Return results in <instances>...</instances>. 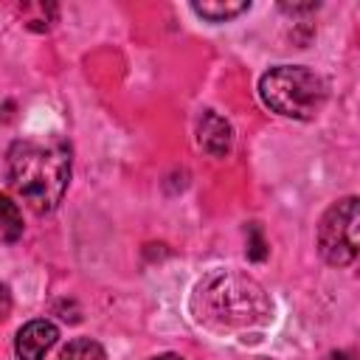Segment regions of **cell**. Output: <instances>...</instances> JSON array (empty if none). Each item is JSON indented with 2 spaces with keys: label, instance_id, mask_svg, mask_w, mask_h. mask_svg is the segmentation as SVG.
<instances>
[{
  "label": "cell",
  "instance_id": "1",
  "mask_svg": "<svg viewBox=\"0 0 360 360\" xmlns=\"http://www.w3.org/2000/svg\"><path fill=\"white\" fill-rule=\"evenodd\" d=\"M8 183L34 214H51L70 183V146L59 138H22L8 146Z\"/></svg>",
  "mask_w": 360,
  "mask_h": 360
},
{
  "label": "cell",
  "instance_id": "2",
  "mask_svg": "<svg viewBox=\"0 0 360 360\" xmlns=\"http://www.w3.org/2000/svg\"><path fill=\"white\" fill-rule=\"evenodd\" d=\"M194 312L200 323L214 329H250L262 326L273 315V304L264 290L233 270L205 276L194 290Z\"/></svg>",
  "mask_w": 360,
  "mask_h": 360
},
{
  "label": "cell",
  "instance_id": "3",
  "mask_svg": "<svg viewBox=\"0 0 360 360\" xmlns=\"http://www.w3.org/2000/svg\"><path fill=\"white\" fill-rule=\"evenodd\" d=\"M259 96L273 112L284 118L309 121L323 110L329 87L321 73L304 65H278L262 76Z\"/></svg>",
  "mask_w": 360,
  "mask_h": 360
},
{
  "label": "cell",
  "instance_id": "4",
  "mask_svg": "<svg viewBox=\"0 0 360 360\" xmlns=\"http://www.w3.org/2000/svg\"><path fill=\"white\" fill-rule=\"evenodd\" d=\"M357 197H343L332 202L318 222V250L326 264L346 267L357 259Z\"/></svg>",
  "mask_w": 360,
  "mask_h": 360
},
{
  "label": "cell",
  "instance_id": "5",
  "mask_svg": "<svg viewBox=\"0 0 360 360\" xmlns=\"http://www.w3.org/2000/svg\"><path fill=\"white\" fill-rule=\"evenodd\" d=\"M59 340V329L45 321V318H37V321H28L20 332H17V340H14V352L20 360H42L51 346Z\"/></svg>",
  "mask_w": 360,
  "mask_h": 360
},
{
  "label": "cell",
  "instance_id": "6",
  "mask_svg": "<svg viewBox=\"0 0 360 360\" xmlns=\"http://www.w3.org/2000/svg\"><path fill=\"white\" fill-rule=\"evenodd\" d=\"M197 141H200L202 152H208L211 158H225L233 146V129L219 112L205 110L197 124Z\"/></svg>",
  "mask_w": 360,
  "mask_h": 360
},
{
  "label": "cell",
  "instance_id": "7",
  "mask_svg": "<svg viewBox=\"0 0 360 360\" xmlns=\"http://www.w3.org/2000/svg\"><path fill=\"white\" fill-rule=\"evenodd\" d=\"M250 8V0H202L191 3V11L208 22H228Z\"/></svg>",
  "mask_w": 360,
  "mask_h": 360
},
{
  "label": "cell",
  "instance_id": "8",
  "mask_svg": "<svg viewBox=\"0 0 360 360\" xmlns=\"http://www.w3.org/2000/svg\"><path fill=\"white\" fill-rule=\"evenodd\" d=\"M59 360H107V354H104L101 343H96L90 338H76L59 352Z\"/></svg>",
  "mask_w": 360,
  "mask_h": 360
},
{
  "label": "cell",
  "instance_id": "9",
  "mask_svg": "<svg viewBox=\"0 0 360 360\" xmlns=\"http://www.w3.org/2000/svg\"><path fill=\"white\" fill-rule=\"evenodd\" d=\"M22 233V219H20V208L0 194V239L14 242Z\"/></svg>",
  "mask_w": 360,
  "mask_h": 360
},
{
  "label": "cell",
  "instance_id": "10",
  "mask_svg": "<svg viewBox=\"0 0 360 360\" xmlns=\"http://www.w3.org/2000/svg\"><path fill=\"white\" fill-rule=\"evenodd\" d=\"M264 256H267V245L262 239V231H259V225H250L248 228V259L250 262H262Z\"/></svg>",
  "mask_w": 360,
  "mask_h": 360
},
{
  "label": "cell",
  "instance_id": "11",
  "mask_svg": "<svg viewBox=\"0 0 360 360\" xmlns=\"http://www.w3.org/2000/svg\"><path fill=\"white\" fill-rule=\"evenodd\" d=\"M318 3H281V11L287 14H304V11H315Z\"/></svg>",
  "mask_w": 360,
  "mask_h": 360
},
{
  "label": "cell",
  "instance_id": "12",
  "mask_svg": "<svg viewBox=\"0 0 360 360\" xmlns=\"http://www.w3.org/2000/svg\"><path fill=\"white\" fill-rule=\"evenodd\" d=\"M323 360H349V354H343V352H329Z\"/></svg>",
  "mask_w": 360,
  "mask_h": 360
},
{
  "label": "cell",
  "instance_id": "13",
  "mask_svg": "<svg viewBox=\"0 0 360 360\" xmlns=\"http://www.w3.org/2000/svg\"><path fill=\"white\" fill-rule=\"evenodd\" d=\"M155 360H183L180 354H160V357H155Z\"/></svg>",
  "mask_w": 360,
  "mask_h": 360
}]
</instances>
